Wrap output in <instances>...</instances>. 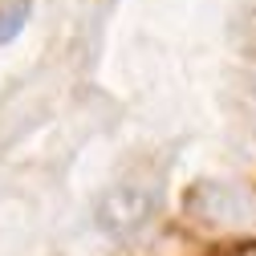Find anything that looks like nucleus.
<instances>
[{"label": "nucleus", "mask_w": 256, "mask_h": 256, "mask_svg": "<svg viewBox=\"0 0 256 256\" xmlns=\"http://www.w3.org/2000/svg\"><path fill=\"white\" fill-rule=\"evenodd\" d=\"M150 212H154L150 191L126 183V187H114L110 196L98 204V228L110 232V236H126V232L142 228V224L150 220Z\"/></svg>", "instance_id": "f257e3e1"}]
</instances>
